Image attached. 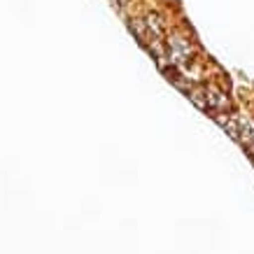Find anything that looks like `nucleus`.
I'll use <instances>...</instances> for the list:
<instances>
[{
	"mask_svg": "<svg viewBox=\"0 0 254 254\" xmlns=\"http://www.w3.org/2000/svg\"><path fill=\"white\" fill-rule=\"evenodd\" d=\"M170 56H173V61L175 63H187L189 61V56H191V47H189V42H187L185 38H180V35H175V38H170Z\"/></svg>",
	"mask_w": 254,
	"mask_h": 254,
	"instance_id": "1",
	"label": "nucleus"
},
{
	"mask_svg": "<svg viewBox=\"0 0 254 254\" xmlns=\"http://www.w3.org/2000/svg\"><path fill=\"white\" fill-rule=\"evenodd\" d=\"M147 26H149V31H154V35H159V33H161V21H159V16H156V14L147 16Z\"/></svg>",
	"mask_w": 254,
	"mask_h": 254,
	"instance_id": "2",
	"label": "nucleus"
},
{
	"mask_svg": "<svg viewBox=\"0 0 254 254\" xmlns=\"http://www.w3.org/2000/svg\"><path fill=\"white\" fill-rule=\"evenodd\" d=\"M117 5H126V2H128V0H115Z\"/></svg>",
	"mask_w": 254,
	"mask_h": 254,
	"instance_id": "3",
	"label": "nucleus"
}]
</instances>
